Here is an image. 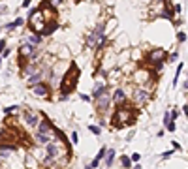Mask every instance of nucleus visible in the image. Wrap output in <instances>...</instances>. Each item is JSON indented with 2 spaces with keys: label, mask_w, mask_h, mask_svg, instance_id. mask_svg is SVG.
<instances>
[{
  "label": "nucleus",
  "mask_w": 188,
  "mask_h": 169,
  "mask_svg": "<svg viewBox=\"0 0 188 169\" xmlns=\"http://www.w3.org/2000/svg\"><path fill=\"white\" fill-rule=\"evenodd\" d=\"M134 122H135V111H132L128 107V102L124 105H117L115 113H113V122H111L117 130L124 128V126H130Z\"/></svg>",
  "instance_id": "nucleus-1"
},
{
  "label": "nucleus",
  "mask_w": 188,
  "mask_h": 169,
  "mask_svg": "<svg viewBox=\"0 0 188 169\" xmlns=\"http://www.w3.org/2000/svg\"><path fill=\"white\" fill-rule=\"evenodd\" d=\"M77 79H79V70H77V66L72 62V66H70V73H66V75L62 77V83H60V96L62 98H70V94L75 90L77 86Z\"/></svg>",
  "instance_id": "nucleus-2"
},
{
  "label": "nucleus",
  "mask_w": 188,
  "mask_h": 169,
  "mask_svg": "<svg viewBox=\"0 0 188 169\" xmlns=\"http://www.w3.org/2000/svg\"><path fill=\"white\" fill-rule=\"evenodd\" d=\"M87 45L89 47H96V49H102L105 45V25L100 23L98 27L92 30V34L87 36Z\"/></svg>",
  "instance_id": "nucleus-3"
},
{
  "label": "nucleus",
  "mask_w": 188,
  "mask_h": 169,
  "mask_svg": "<svg viewBox=\"0 0 188 169\" xmlns=\"http://www.w3.org/2000/svg\"><path fill=\"white\" fill-rule=\"evenodd\" d=\"M51 137H53V124L47 118L40 120V124L36 126V141L47 145L51 141Z\"/></svg>",
  "instance_id": "nucleus-4"
},
{
  "label": "nucleus",
  "mask_w": 188,
  "mask_h": 169,
  "mask_svg": "<svg viewBox=\"0 0 188 169\" xmlns=\"http://www.w3.org/2000/svg\"><path fill=\"white\" fill-rule=\"evenodd\" d=\"M166 60H167V53L164 49H154V51H151V53L147 55V62L152 64L156 70H162V66H164Z\"/></svg>",
  "instance_id": "nucleus-5"
},
{
  "label": "nucleus",
  "mask_w": 188,
  "mask_h": 169,
  "mask_svg": "<svg viewBox=\"0 0 188 169\" xmlns=\"http://www.w3.org/2000/svg\"><path fill=\"white\" fill-rule=\"evenodd\" d=\"M151 102V92L143 86H137L134 88V103L135 105H145V103Z\"/></svg>",
  "instance_id": "nucleus-6"
},
{
  "label": "nucleus",
  "mask_w": 188,
  "mask_h": 169,
  "mask_svg": "<svg viewBox=\"0 0 188 169\" xmlns=\"http://www.w3.org/2000/svg\"><path fill=\"white\" fill-rule=\"evenodd\" d=\"M94 105H96V109L98 111H107L109 105H111V92H103L102 96H98V98L94 100Z\"/></svg>",
  "instance_id": "nucleus-7"
},
{
  "label": "nucleus",
  "mask_w": 188,
  "mask_h": 169,
  "mask_svg": "<svg viewBox=\"0 0 188 169\" xmlns=\"http://www.w3.org/2000/svg\"><path fill=\"white\" fill-rule=\"evenodd\" d=\"M45 152H47V156H51L53 160H57L58 156L62 154V150H60V147H58V139L53 137V141L47 143V147H45Z\"/></svg>",
  "instance_id": "nucleus-8"
},
{
  "label": "nucleus",
  "mask_w": 188,
  "mask_h": 169,
  "mask_svg": "<svg viewBox=\"0 0 188 169\" xmlns=\"http://www.w3.org/2000/svg\"><path fill=\"white\" fill-rule=\"evenodd\" d=\"M32 92L36 94L38 98H47V96H49V92H51V86L47 83H43V81H41V83H38V84H34V86H32Z\"/></svg>",
  "instance_id": "nucleus-9"
},
{
  "label": "nucleus",
  "mask_w": 188,
  "mask_h": 169,
  "mask_svg": "<svg viewBox=\"0 0 188 169\" xmlns=\"http://www.w3.org/2000/svg\"><path fill=\"white\" fill-rule=\"evenodd\" d=\"M23 118H25V122H27L28 126H32V128H36V126L40 124L38 115H36V113H32V111H23Z\"/></svg>",
  "instance_id": "nucleus-10"
},
{
  "label": "nucleus",
  "mask_w": 188,
  "mask_h": 169,
  "mask_svg": "<svg viewBox=\"0 0 188 169\" xmlns=\"http://www.w3.org/2000/svg\"><path fill=\"white\" fill-rule=\"evenodd\" d=\"M32 55H34V47H32L30 43H23L21 47H19V57H21V60H27V58H30Z\"/></svg>",
  "instance_id": "nucleus-11"
},
{
  "label": "nucleus",
  "mask_w": 188,
  "mask_h": 169,
  "mask_svg": "<svg viewBox=\"0 0 188 169\" xmlns=\"http://www.w3.org/2000/svg\"><path fill=\"white\" fill-rule=\"evenodd\" d=\"M111 102H115L117 105H124L128 100H126V92L122 88H117L115 92H113V96H111Z\"/></svg>",
  "instance_id": "nucleus-12"
},
{
  "label": "nucleus",
  "mask_w": 188,
  "mask_h": 169,
  "mask_svg": "<svg viewBox=\"0 0 188 169\" xmlns=\"http://www.w3.org/2000/svg\"><path fill=\"white\" fill-rule=\"evenodd\" d=\"M107 84L103 83V81H96V84H94V88H92V98L96 100L98 96H102L103 92H107Z\"/></svg>",
  "instance_id": "nucleus-13"
},
{
  "label": "nucleus",
  "mask_w": 188,
  "mask_h": 169,
  "mask_svg": "<svg viewBox=\"0 0 188 169\" xmlns=\"http://www.w3.org/2000/svg\"><path fill=\"white\" fill-rule=\"evenodd\" d=\"M41 79H43V71L41 70H38V71H34L30 77H28V84H38V83H41Z\"/></svg>",
  "instance_id": "nucleus-14"
},
{
  "label": "nucleus",
  "mask_w": 188,
  "mask_h": 169,
  "mask_svg": "<svg viewBox=\"0 0 188 169\" xmlns=\"http://www.w3.org/2000/svg\"><path fill=\"white\" fill-rule=\"evenodd\" d=\"M103 158H105V167H111L113 165V160H115V148H107V152H105V156H103Z\"/></svg>",
  "instance_id": "nucleus-15"
},
{
  "label": "nucleus",
  "mask_w": 188,
  "mask_h": 169,
  "mask_svg": "<svg viewBox=\"0 0 188 169\" xmlns=\"http://www.w3.org/2000/svg\"><path fill=\"white\" fill-rule=\"evenodd\" d=\"M58 28V25H57V21H53V23H47L43 27V30H41V36H49L51 32H55Z\"/></svg>",
  "instance_id": "nucleus-16"
},
{
  "label": "nucleus",
  "mask_w": 188,
  "mask_h": 169,
  "mask_svg": "<svg viewBox=\"0 0 188 169\" xmlns=\"http://www.w3.org/2000/svg\"><path fill=\"white\" fill-rule=\"evenodd\" d=\"M28 43L32 45V47H36V45L41 43V34H32L30 38H28Z\"/></svg>",
  "instance_id": "nucleus-17"
},
{
  "label": "nucleus",
  "mask_w": 188,
  "mask_h": 169,
  "mask_svg": "<svg viewBox=\"0 0 188 169\" xmlns=\"http://www.w3.org/2000/svg\"><path fill=\"white\" fill-rule=\"evenodd\" d=\"M121 165H122V167H124V169H130L132 167V160H130V156H121Z\"/></svg>",
  "instance_id": "nucleus-18"
},
{
  "label": "nucleus",
  "mask_w": 188,
  "mask_h": 169,
  "mask_svg": "<svg viewBox=\"0 0 188 169\" xmlns=\"http://www.w3.org/2000/svg\"><path fill=\"white\" fill-rule=\"evenodd\" d=\"M23 23H25V21H23V17H17V19H15V21H13V23H9V25H8V27H6V28H8V30H13V28H17V27H21Z\"/></svg>",
  "instance_id": "nucleus-19"
},
{
  "label": "nucleus",
  "mask_w": 188,
  "mask_h": 169,
  "mask_svg": "<svg viewBox=\"0 0 188 169\" xmlns=\"http://www.w3.org/2000/svg\"><path fill=\"white\" fill-rule=\"evenodd\" d=\"M89 130L92 132L94 135H100V134H102V128H100V126H96V124H90V126H89Z\"/></svg>",
  "instance_id": "nucleus-20"
},
{
  "label": "nucleus",
  "mask_w": 188,
  "mask_h": 169,
  "mask_svg": "<svg viewBox=\"0 0 188 169\" xmlns=\"http://www.w3.org/2000/svg\"><path fill=\"white\" fill-rule=\"evenodd\" d=\"M105 152H107V147H102V148L98 150V154H96V160L102 162V160H103V156H105Z\"/></svg>",
  "instance_id": "nucleus-21"
},
{
  "label": "nucleus",
  "mask_w": 188,
  "mask_h": 169,
  "mask_svg": "<svg viewBox=\"0 0 188 169\" xmlns=\"http://www.w3.org/2000/svg\"><path fill=\"white\" fill-rule=\"evenodd\" d=\"M181 71H183V64H179V66H177V73H175V77H173V84H177V81H179V75H181Z\"/></svg>",
  "instance_id": "nucleus-22"
},
{
  "label": "nucleus",
  "mask_w": 188,
  "mask_h": 169,
  "mask_svg": "<svg viewBox=\"0 0 188 169\" xmlns=\"http://www.w3.org/2000/svg\"><path fill=\"white\" fill-rule=\"evenodd\" d=\"M173 15H175V13H171L169 9H164V11L160 13V17H166V19H171V21H173Z\"/></svg>",
  "instance_id": "nucleus-23"
},
{
  "label": "nucleus",
  "mask_w": 188,
  "mask_h": 169,
  "mask_svg": "<svg viewBox=\"0 0 188 169\" xmlns=\"http://www.w3.org/2000/svg\"><path fill=\"white\" fill-rule=\"evenodd\" d=\"M162 122H164V126H167L171 122V116H169V111H166L164 113V118H162Z\"/></svg>",
  "instance_id": "nucleus-24"
},
{
  "label": "nucleus",
  "mask_w": 188,
  "mask_h": 169,
  "mask_svg": "<svg viewBox=\"0 0 188 169\" xmlns=\"http://www.w3.org/2000/svg\"><path fill=\"white\" fill-rule=\"evenodd\" d=\"M166 130H167V132H171V134H175V130H177V126H175V122H173V120H171L169 124L166 126Z\"/></svg>",
  "instance_id": "nucleus-25"
},
{
  "label": "nucleus",
  "mask_w": 188,
  "mask_h": 169,
  "mask_svg": "<svg viewBox=\"0 0 188 169\" xmlns=\"http://www.w3.org/2000/svg\"><path fill=\"white\" fill-rule=\"evenodd\" d=\"M177 41H181V43L186 41V34H184V32H177Z\"/></svg>",
  "instance_id": "nucleus-26"
},
{
  "label": "nucleus",
  "mask_w": 188,
  "mask_h": 169,
  "mask_svg": "<svg viewBox=\"0 0 188 169\" xmlns=\"http://www.w3.org/2000/svg\"><path fill=\"white\" fill-rule=\"evenodd\" d=\"M17 109H19L17 105H11V107H6V109H4V113H6V115H9V113H15Z\"/></svg>",
  "instance_id": "nucleus-27"
},
{
  "label": "nucleus",
  "mask_w": 188,
  "mask_h": 169,
  "mask_svg": "<svg viewBox=\"0 0 188 169\" xmlns=\"http://www.w3.org/2000/svg\"><path fill=\"white\" fill-rule=\"evenodd\" d=\"M177 58H179V53L175 51V53H171V55H169V58H167V60H169V62H173V60H177Z\"/></svg>",
  "instance_id": "nucleus-28"
},
{
  "label": "nucleus",
  "mask_w": 188,
  "mask_h": 169,
  "mask_svg": "<svg viewBox=\"0 0 188 169\" xmlns=\"http://www.w3.org/2000/svg\"><path fill=\"white\" fill-rule=\"evenodd\" d=\"M77 141H79V135H77V132H73V134H72V143L77 145Z\"/></svg>",
  "instance_id": "nucleus-29"
},
{
  "label": "nucleus",
  "mask_w": 188,
  "mask_h": 169,
  "mask_svg": "<svg viewBox=\"0 0 188 169\" xmlns=\"http://www.w3.org/2000/svg\"><path fill=\"white\" fill-rule=\"evenodd\" d=\"M130 160H132V162H139V160H141V156L135 152V154H132V156H130Z\"/></svg>",
  "instance_id": "nucleus-30"
},
{
  "label": "nucleus",
  "mask_w": 188,
  "mask_h": 169,
  "mask_svg": "<svg viewBox=\"0 0 188 169\" xmlns=\"http://www.w3.org/2000/svg\"><path fill=\"white\" fill-rule=\"evenodd\" d=\"M173 152H175V150H173V148H171V150H167V152H164V154H162V158H169V156H171V154H173Z\"/></svg>",
  "instance_id": "nucleus-31"
},
{
  "label": "nucleus",
  "mask_w": 188,
  "mask_h": 169,
  "mask_svg": "<svg viewBox=\"0 0 188 169\" xmlns=\"http://www.w3.org/2000/svg\"><path fill=\"white\" fill-rule=\"evenodd\" d=\"M4 49H6V41L0 40V53H4Z\"/></svg>",
  "instance_id": "nucleus-32"
},
{
  "label": "nucleus",
  "mask_w": 188,
  "mask_h": 169,
  "mask_svg": "<svg viewBox=\"0 0 188 169\" xmlns=\"http://www.w3.org/2000/svg\"><path fill=\"white\" fill-rule=\"evenodd\" d=\"M81 100H83V102H90V96H87V94H81Z\"/></svg>",
  "instance_id": "nucleus-33"
},
{
  "label": "nucleus",
  "mask_w": 188,
  "mask_h": 169,
  "mask_svg": "<svg viewBox=\"0 0 188 169\" xmlns=\"http://www.w3.org/2000/svg\"><path fill=\"white\" fill-rule=\"evenodd\" d=\"M173 9H175V13H181V9H183V8H181V4H177Z\"/></svg>",
  "instance_id": "nucleus-34"
},
{
  "label": "nucleus",
  "mask_w": 188,
  "mask_h": 169,
  "mask_svg": "<svg viewBox=\"0 0 188 169\" xmlns=\"http://www.w3.org/2000/svg\"><path fill=\"white\" fill-rule=\"evenodd\" d=\"M179 148H181V145L177 141H173V150H179Z\"/></svg>",
  "instance_id": "nucleus-35"
},
{
  "label": "nucleus",
  "mask_w": 188,
  "mask_h": 169,
  "mask_svg": "<svg viewBox=\"0 0 188 169\" xmlns=\"http://www.w3.org/2000/svg\"><path fill=\"white\" fill-rule=\"evenodd\" d=\"M30 2H32V0H25V2H23V8H27V6H30Z\"/></svg>",
  "instance_id": "nucleus-36"
},
{
  "label": "nucleus",
  "mask_w": 188,
  "mask_h": 169,
  "mask_svg": "<svg viewBox=\"0 0 188 169\" xmlns=\"http://www.w3.org/2000/svg\"><path fill=\"white\" fill-rule=\"evenodd\" d=\"M183 113H184V115H186V116H188V103H186V105H184V107H183Z\"/></svg>",
  "instance_id": "nucleus-37"
},
{
  "label": "nucleus",
  "mask_w": 188,
  "mask_h": 169,
  "mask_svg": "<svg viewBox=\"0 0 188 169\" xmlns=\"http://www.w3.org/2000/svg\"><path fill=\"white\" fill-rule=\"evenodd\" d=\"M51 4H55V6H58V4H60V0H51Z\"/></svg>",
  "instance_id": "nucleus-38"
},
{
  "label": "nucleus",
  "mask_w": 188,
  "mask_h": 169,
  "mask_svg": "<svg viewBox=\"0 0 188 169\" xmlns=\"http://www.w3.org/2000/svg\"><path fill=\"white\" fill-rule=\"evenodd\" d=\"M183 88H188V81H184V83H183Z\"/></svg>",
  "instance_id": "nucleus-39"
},
{
  "label": "nucleus",
  "mask_w": 188,
  "mask_h": 169,
  "mask_svg": "<svg viewBox=\"0 0 188 169\" xmlns=\"http://www.w3.org/2000/svg\"><path fill=\"white\" fill-rule=\"evenodd\" d=\"M132 169H141V165H139V164H135V165H134Z\"/></svg>",
  "instance_id": "nucleus-40"
},
{
  "label": "nucleus",
  "mask_w": 188,
  "mask_h": 169,
  "mask_svg": "<svg viewBox=\"0 0 188 169\" xmlns=\"http://www.w3.org/2000/svg\"><path fill=\"white\" fill-rule=\"evenodd\" d=\"M83 169H92V167H90V165H89V164H87V165H85V167H83Z\"/></svg>",
  "instance_id": "nucleus-41"
},
{
  "label": "nucleus",
  "mask_w": 188,
  "mask_h": 169,
  "mask_svg": "<svg viewBox=\"0 0 188 169\" xmlns=\"http://www.w3.org/2000/svg\"><path fill=\"white\" fill-rule=\"evenodd\" d=\"M0 64H2V57H0Z\"/></svg>",
  "instance_id": "nucleus-42"
},
{
  "label": "nucleus",
  "mask_w": 188,
  "mask_h": 169,
  "mask_svg": "<svg viewBox=\"0 0 188 169\" xmlns=\"http://www.w3.org/2000/svg\"><path fill=\"white\" fill-rule=\"evenodd\" d=\"M186 81H188V73H186Z\"/></svg>",
  "instance_id": "nucleus-43"
},
{
  "label": "nucleus",
  "mask_w": 188,
  "mask_h": 169,
  "mask_svg": "<svg viewBox=\"0 0 188 169\" xmlns=\"http://www.w3.org/2000/svg\"><path fill=\"white\" fill-rule=\"evenodd\" d=\"M0 160H2V158H0Z\"/></svg>",
  "instance_id": "nucleus-44"
}]
</instances>
